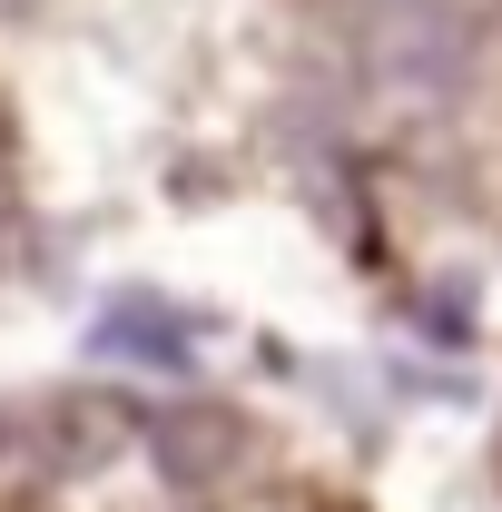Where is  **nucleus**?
<instances>
[{
  "label": "nucleus",
  "instance_id": "1",
  "mask_svg": "<svg viewBox=\"0 0 502 512\" xmlns=\"http://www.w3.org/2000/svg\"><path fill=\"white\" fill-rule=\"evenodd\" d=\"M89 345H99V355H128V365L178 375V365H188V316H168L158 296H119L109 316L89 325Z\"/></svg>",
  "mask_w": 502,
  "mask_h": 512
},
{
  "label": "nucleus",
  "instance_id": "2",
  "mask_svg": "<svg viewBox=\"0 0 502 512\" xmlns=\"http://www.w3.org/2000/svg\"><path fill=\"white\" fill-rule=\"evenodd\" d=\"M0 10H10V0H0Z\"/></svg>",
  "mask_w": 502,
  "mask_h": 512
}]
</instances>
